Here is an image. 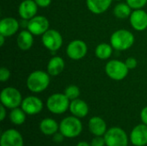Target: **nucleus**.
Wrapping results in <instances>:
<instances>
[{
	"label": "nucleus",
	"instance_id": "nucleus-30",
	"mask_svg": "<svg viewBox=\"0 0 147 146\" xmlns=\"http://www.w3.org/2000/svg\"><path fill=\"white\" fill-rule=\"evenodd\" d=\"M125 64H126V65L127 66V68L129 70H133V69H135L137 67L138 62H137L136 59H134L133 57H130V58L127 59V60L125 61Z\"/></svg>",
	"mask_w": 147,
	"mask_h": 146
},
{
	"label": "nucleus",
	"instance_id": "nucleus-2",
	"mask_svg": "<svg viewBox=\"0 0 147 146\" xmlns=\"http://www.w3.org/2000/svg\"><path fill=\"white\" fill-rule=\"evenodd\" d=\"M49 74L42 71H33L27 79V87L33 93H40L49 85Z\"/></svg>",
	"mask_w": 147,
	"mask_h": 146
},
{
	"label": "nucleus",
	"instance_id": "nucleus-24",
	"mask_svg": "<svg viewBox=\"0 0 147 146\" xmlns=\"http://www.w3.org/2000/svg\"><path fill=\"white\" fill-rule=\"evenodd\" d=\"M112 48H113V46L108 43L99 44L95 50L96 56L100 59H107L112 54V52H113Z\"/></svg>",
	"mask_w": 147,
	"mask_h": 146
},
{
	"label": "nucleus",
	"instance_id": "nucleus-27",
	"mask_svg": "<svg viewBox=\"0 0 147 146\" xmlns=\"http://www.w3.org/2000/svg\"><path fill=\"white\" fill-rule=\"evenodd\" d=\"M147 0H127V3L134 9L143 8L146 4Z\"/></svg>",
	"mask_w": 147,
	"mask_h": 146
},
{
	"label": "nucleus",
	"instance_id": "nucleus-7",
	"mask_svg": "<svg viewBox=\"0 0 147 146\" xmlns=\"http://www.w3.org/2000/svg\"><path fill=\"white\" fill-rule=\"evenodd\" d=\"M129 69L126 64L122 61L113 59L107 63L105 66V71L107 75L113 80L121 81L124 79L128 74Z\"/></svg>",
	"mask_w": 147,
	"mask_h": 146
},
{
	"label": "nucleus",
	"instance_id": "nucleus-11",
	"mask_svg": "<svg viewBox=\"0 0 147 146\" xmlns=\"http://www.w3.org/2000/svg\"><path fill=\"white\" fill-rule=\"evenodd\" d=\"M23 138L16 129H8L1 135V146H23Z\"/></svg>",
	"mask_w": 147,
	"mask_h": 146
},
{
	"label": "nucleus",
	"instance_id": "nucleus-13",
	"mask_svg": "<svg viewBox=\"0 0 147 146\" xmlns=\"http://www.w3.org/2000/svg\"><path fill=\"white\" fill-rule=\"evenodd\" d=\"M130 141L134 146L147 145V125L142 123L134 126L130 133Z\"/></svg>",
	"mask_w": 147,
	"mask_h": 146
},
{
	"label": "nucleus",
	"instance_id": "nucleus-19",
	"mask_svg": "<svg viewBox=\"0 0 147 146\" xmlns=\"http://www.w3.org/2000/svg\"><path fill=\"white\" fill-rule=\"evenodd\" d=\"M40 132L47 136H53L58 131H59V124L52 118H46L43 119L40 123Z\"/></svg>",
	"mask_w": 147,
	"mask_h": 146
},
{
	"label": "nucleus",
	"instance_id": "nucleus-12",
	"mask_svg": "<svg viewBox=\"0 0 147 146\" xmlns=\"http://www.w3.org/2000/svg\"><path fill=\"white\" fill-rule=\"evenodd\" d=\"M21 108L28 115H35L43 108L42 101L36 96H28L22 100Z\"/></svg>",
	"mask_w": 147,
	"mask_h": 146
},
{
	"label": "nucleus",
	"instance_id": "nucleus-26",
	"mask_svg": "<svg viewBox=\"0 0 147 146\" xmlns=\"http://www.w3.org/2000/svg\"><path fill=\"white\" fill-rule=\"evenodd\" d=\"M65 95L70 101L78 99L80 96V89L76 85H70L65 90Z\"/></svg>",
	"mask_w": 147,
	"mask_h": 146
},
{
	"label": "nucleus",
	"instance_id": "nucleus-32",
	"mask_svg": "<svg viewBox=\"0 0 147 146\" xmlns=\"http://www.w3.org/2000/svg\"><path fill=\"white\" fill-rule=\"evenodd\" d=\"M34 2L37 3L38 6L42 7V8H46V7L50 5L52 0H34Z\"/></svg>",
	"mask_w": 147,
	"mask_h": 146
},
{
	"label": "nucleus",
	"instance_id": "nucleus-37",
	"mask_svg": "<svg viewBox=\"0 0 147 146\" xmlns=\"http://www.w3.org/2000/svg\"><path fill=\"white\" fill-rule=\"evenodd\" d=\"M116 1H121V0H116Z\"/></svg>",
	"mask_w": 147,
	"mask_h": 146
},
{
	"label": "nucleus",
	"instance_id": "nucleus-29",
	"mask_svg": "<svg viewBox=\"0 0 147 146\" xmlns=\"http://www.w3.org/2000/svg\"><path fill=\"white\" fill-rule=\"evenodd\" d=\"M9 77H10L9 71L5 67H2L0 69V81L1 82H5L9 78Z\"/></svg>",
	"mask_w": 147,
	"mask_h": 146
},
{
	"label": "nucleus",
	"instance_id": "nucleus-17",
	"mask_svg": "<svg viewBox=\"0 0 147 146\" xmlns=\"http://www.w3.org/2000/svg\"><path fill=\"white\" fill-rule=\"evenodd\" d=\"M19 28V22L13 17H6L0 22V34L5 37L12 36L17 32Z\"/></svg>",
	"mask_w": 147,
	"mask_h": 146
},
{
	"label": "nucleus",
	"instance_id": "nucleus-36",
	"mask_svg": "<svg viewBox=\"0 0 147 146\" xmlns=\"http://www.w3.org/2000/svg\"><path fill=\"white\" fill-rule=\"evenodd\" d=\"M4 35H3V34H0V46H3V43H4Z\"/></svg>",
	"mask_w": 147,
	"mask_h": 146
},
{
	"label": "nucleus",
	"instance_id": "nucleus-14",
	"mask_svg": "<svg viewBox=\"0 0 147 146\" xmlns=\"http://www.w3.org/2000/svg\"><path fill=\"white\" fill-rule=\"evenodd\" d=\"M131 26L138 31H143L147 28V13L141 9H135L130 15Z\"/></svg>",
	"mask_w": 147,
	"mask_h": 146
},
{
	"label": "nucleus",
	"instance_id": "nucleus-5",
	"mask_svg": "<svg viewBox=\"0 0 147 146\" xmlns=\"http://www.w3.org/2000/svg\"><path fill=\"white\" fill-rule=\"evenodd\" d=\"M0 101L2 105L5 108L13 109L19 108L22 102V97L21 92L13 87L4 88L0 94Z\"/></svg>",
	"mask_w": 147,
	"mask_h": 146
},
{
	"label": "nucleus",
	"instance_id": "nucleus-38",
	"mask_svg": "<svg viewBox=\"0 0 147 146\" xmlns=\"http://www.w3.org/2000/svg\"><path fill=\"white\" fill-rule=\"evenodd\" d=\"M146 146H147V145H146Z\"/></svg>",
	"mask_w": 147,
	"mask_h": 146
},
{
	"label": "nucleus",
	"instance_id": "nucleus-23",
	"mask_svg": "<svg viewBox=\"0 0 147 146\" xmlns=\"http://www.w3.org/2000/svg\"><path fill=\"white\" fill-rule=\"evenodd\" d=\"M26 113L22 110V108H16L11 109L9 113V120L12 124L16 126L22 125L26 120Z\"/></svg>",
	"mask_w": 147,
	"mask_h": 146
},
{
	"label": "nucleus",
	"instance_id": "nucleus-31",
	"mask_svg": "<svg viewBox=\"0 0 147 146\" xmlns=\"http://www.w3.org/2000/svg\"><path fill=\"white\" fill-rule=\"evenodd\" d=\"M64 139H65V137H64V135L60 132L59 133H56L54 135H53V140L55 143H57V144H59V143L63 142Z\"/></svg>",
	"mask_w": 147,
	"mask_h": 146
},
{
	"label": "nucleus",
	"instance_id": "nucleus-34",
	"mask_svg": "<svg viewBox=\"0 0 147 146\" xmlns=\"http://www.w3.org/2000/svg\"><path fill=\"white\" fill-rule=\"evenodd\" d=\"M6 117V110H5V107L3 105L1 104L0 106V120L1 121H3Z\"/></svg>",
	"mask_w": 147,
	"mask_h": 146
},
{
	"label": "nucleus",
	"instance_id": "nucleus-16",
	"mask_svg": "<svg viewBox=\"0 0 147 146\" xmlns=\"http://www.w3.org/2000/svg\"><path fill=\"white\" fill-rule=\"evenodd\" d=\"M89 131L91 134L96 136H104L107 129V124L103 119L98 116H94L90 118L88 123Z\"/></svg>",
	"mask_w": 147,
	"mask_h": 146
},
{
	"label": "nucleus",
	"instance_id": "nucleus-22",
	"mask_svg": "<svg viewBox=\"0 0 147 146\" xmlns=\"http://www.w3.org/2000/svg\"><path fill=\"white\" fill-rule=\"evenodd\" d=\"M65 68V62L61 57H53L47 64V73L50 76L55 77L59 75Z\"/></svg>",
	"mask_w": 147,
	"mask_h": 146
},
{
	"label": "nucleus",
	"instance_id": "nucleus-8",
	"mask_svg": "<svg viewBox=\"0 0 147 146\" xmlns=\"http://www.w3.org/2000/svg\"><path fill=\"white\" fill-rule=\"evenodd\" d=\"M41 40L44 46L53 52L59 50L63 43L61 34L54 29H48L42 34Z\"/></svg>",
	"mask_w": 147,
	"mask_h": 146
},
{
	"label": "nucleus",
	"instance_id": "nucleus-1",
	"mask_svg": "<svg viewBox=\"0 0 147 146\" xmlns=\"http://www.w3.org/2000/svg\"><path fill=\"white\" fill-rule=\"evenodd\" d=\"M83 131V124L79 118L76 116H68L64 118L59 123V132L66 139H74L78 137Z\"/></svg>",
	"mask_w": 147,
	"mask_h": 146
},
{
	"label": "nucleus",
	"instance_id": "nucleus-28",
	"mask_svg": "<svg viewBox=\"0 0 147 146\" xmlns=\"http://www.w3.org/2000/svg\"><path fill=\"white\" fill-rule=\"evenodd\" d=\"M91 146H106L105 144V139L103 136H96L91 143H90Z\"/></svg>",
	"mask_w": 147,
	"mask_h": 146
},
{
	"label": "nucleus",
	"instance_id": "nucleus-3",
	"mask_svg": "<svg viewBox=\"0 0 147 146\" xmlns=\"http://www.w3.org/2000/svg\"><path fill=\"white\" fill-rule=\"evenodd\" d=\"M134 43V34L126 29H119L113 33L110 37V44L113 48L119 51H125L130 48Z\"/></svg>",
	"mask_w": 147,
	"mask_h": 146
},
{
	"label": "nucleus",
	"instance_id": "nucleus-21",
	"mask_svg": "<svg viewBox=\"0 0 147 146\" xmlns=\"http://www.w3.org/2000/svg\"><path fill=\"white\" fill-rule=\"evenodd\" d=\"M33 34L28 30H22L17 36V46L22 51L29 50L34 43Z\"/></svg>",
	"mask_w": 147,
	"mask_h": 146
},
{
	"label": "nucleus",
	"instance_id": "nucleus-35",
	"mask_svg": "<svg viewBox=\"0 0 147 146\" xmlns=\"http://www.w3.org/2000/svg\"><path fill=\"white\" fill-rule=\"evenodd\" d=\"M76 146H91L90 145V144H89L88 142H86V141H80V142H78V144H77V145Z\"/></svg>",
	"mask_w": 147,
	"mask_h": 146
},
{
	"label": "nucleus",
	"instance_id": "nucleus-20",
	"mask_svg": "<svg viewBox=\"0 0 147 146\" xmlns=\"http://www.w3.org/2000/svg\"><path fill=\"white\" fill-rule=\"evenodd\" d=\"M112 0H86V4L90 11L94 14L105 12L111 5Z\"/></svg>",
	"mask_w": 147,
	"mask_h": 146
},
{
	"label": "nucleus",
	"instance_id": "nucleus-18",
	"mask_svg": "<svg viewBox=\"0 0 147 146\" xmlns=\"http://www.w3.org/2000/svg\"><path fill=\"white\" fill-rule=\"evenodd\" d=\"M69 109L71 114L78 118H84L89 114L88 104L84 101L78 99V98L72 100L71 102Z\"/></svg>",
	"mask_w": 147,
	"mask_h": 146
},
{
	"label": "nucleus",
	"instance_id": "nucleus-6",
	"mask_svg": "<svg viewBox=\"0 0 147 146\" xmlns=\"http://www.w3.org/2000/svg\"><path fill=\"white\" fill-rule=\"evenodd\" d=\"M103 137L106 146L128 145V136L127 133L121 127L114 126L108 129Z\"/></svg>",
	"mask_w": 147,
	"mask_h": 146
},
{
	"label": "nucleus",
	"instance_id": "nucleus-9",
	"mask_svg": "<svg viewBox=\"0 0 147 146\" xmlns=\"http://www.w3.org/2000/svg\"><path fill=\"white\" fill-rule=\"evenodd\" d=\"M27 27L28 30L31 32L34 35H40L48 30L49 22L45 16L35 15L28 21Z\"/></svg>",
	"mask_w": 147,
	"mask_h": 146
},
{
	"label": "nucleus",
	"instance_id": "nucleus-33",
	"mask_svg": "<svg viewBox=\"0 0 147 146\" xmlns=\"http://www.w3.org/2000/svg\"><path fill=\"white\" fill-rule=\"evenodd\" d=\"M140 119L143 124L147 125V107H145L140 113Z\"/></svg>",
	"mask_w": 147,
	"mask_h": 146
},
{
	"label": "nucleus",
	"instance_id": "nucleus-4",
	"mask_svg": "<svg viewBox=\"0 0 147 146\" xmlns=\"http://www.w3.org/2000/svg\"><path fill=\"white\" fill-rule=\"evenodd\" d=\"M70 103V100L65 94L56 93L48 97L47 108L54 114H62L69 109Z\"/></svg>",
	"mask_w": 147,
	"mask_h": 146
},
{
	"label": "nucleus",
	"instance_id": "nucleus-10",
	"mask_svg": "<svg viewBox=\"0 0 147 146\" xmlns=\"http://www.w3.org/2000/svg\"><path fill=\"white\" fill-rule=\"evenodd\" d=\"M87 53V45L81 40H75L69 43L66 48L67 56L74 60L83 59Z\"/></svg>",
	"mask_w": 147,
	"mask_h": 146
},
{
	"label": "nucleus",
	"instance_id": "nucleus-25",
	"mask_svg": "<svg viewBox=\"0 0 147 146\" xmlns=\"http://www.w3.org/2000/svg\"><path fill=\"white\" fill-rule=\"evenodd\" d=\"M131 7L127 3H118L114 9V14L116 17L124 19L131 15Z\"/></svg>",
	"mask_w": 147,
	"mask_h": 146
},
{
	"label": "nucleus",
	"instance_id": "nucleus-15",
	"mask_svg": "<svg viewBox=\"0 0 147 146\" xmlns=\"http://www.w3.org/2000/svg\"><path fill=\"white\" fill-rule=\"evenodd\" d=\"M38 10V5L34 0H24L18 8L19 15L24 20H30L35 16Z\"/></svg>",
	"mask_w": 147,
	"mask_h": 146
}]
</instances>
